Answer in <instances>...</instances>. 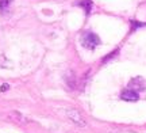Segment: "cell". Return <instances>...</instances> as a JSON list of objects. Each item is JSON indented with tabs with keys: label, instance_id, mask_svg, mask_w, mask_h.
I'll list each match as a JSON object with an SVG mask.
<instances>
[{
	"label": "cell",
	"instance_id": "6da1fadb",
	"mask_svg": "<svg viewBox=\"0 0 146 133\" xmlns=\"http://www.w3.org/2000/svg\"><path fill=\"white\" fill-rule=\"evenodd\" d=\"M81 43H83L84 48L87 49H94L98 43H99V38L96 37L92 33H85L81 35Z\"/></svg>",
	"mask_w": 146,
	"mask_h": 133
},
{
	"label": "cell",
	"instance_id": "7a4b0ae2",
	"mask_svg": "<svg viewBox=\"0 0 146 133\" xmlns=\"http://www.w3.org/2000/svg\"><path fill=\"white\" fill-rule=\"evenodd\" d=\"M122 98H123L125 101H137V99H138V95H137L134 91L127 90L122 94Z\"/></svg>",
	"mask_w": 146,
	"mask_h": 133
},
{
	"label": "cell",
	"instance_id": "3957f363",
	"mask_svg": "<svg viewBox=\"0 0 146 133\" xmlns=\"http://www.w3.org/2000/svg\"><path fill=\"white\" fill-rule=\"evenodd\" d=\"M0 90H1V91H7V90H8V84H3Z\"/></svg>",
	"mask_w": 146,
	"mask_h": 133
}]
</instances>
